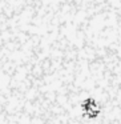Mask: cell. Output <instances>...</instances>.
Returning <instances> with one entry per match:
<instances>
[{
	"instance_id": "obj_2",
	"label": "cell",
	"mask_w": 121,
	"mask_h": 124,
	"mask_svg": "<svg viewBox=\"0 0 121 124\" xmlns=\"http://www.w3.org/2000/svg\"><path fill=\"white\" fill-rule=\"evenodd\" d=\"M76 109L81 120L93 124L102 119L105 113V105L102 100L94 93H86L78 99Z\"/></svg>"
},
{
	"instance_id": "obj_1",
	"label": "cell",
	"mask_w": 121,
	"mask_h": 124,
	"mask_svg": "<svg viewBox=\"0 0 121 124\" xmlns=\"http://www.w3.org/2000/svg\"><path fill=\"white\" fill-rule=\"evenodd\" d=\"M89 92L86 70L75 57L31 63L0 80V124H89L77 115V101ZM92 93L105 105L93 124H121V52L97 68Z\"/></svg>"
}]
</instances>
